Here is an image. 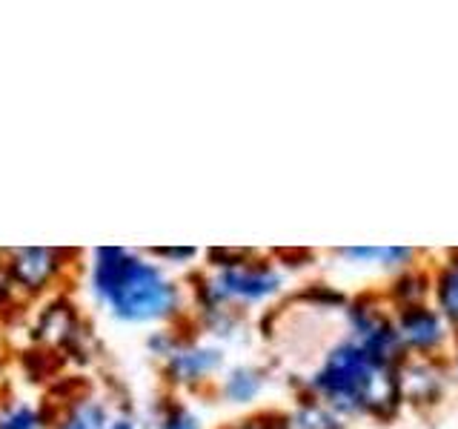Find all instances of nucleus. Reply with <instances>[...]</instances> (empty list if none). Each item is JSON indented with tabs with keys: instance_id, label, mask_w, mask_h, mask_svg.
<instances>
[{
	"instance_id": "nucleus-9",
	"label": "nucleus",
	"mask_w": 458,
	"mask_h": 429,
	"mask_svg": "<svg viewBox=\"0 0 458 429\" xmlns=\"http://www.w3.org/2000/svg\"><path fill=\"white\" fill-rule=\"evenodd\" d=\"M261 386H264V378L255 366H235L233 372H226L221 392L229 404H250V400H255L258 392H261Z\"/></svg>"
},
{
	"instance_id": "nucleus-6",
	"label": "nucleus",
	"mask_w": 458,
	"mask_h": 429,
	"mask_svg": "<svg viewBox=\"0 0 458 429\" xmlns=\"http://www.w3.org/2000/svg\"><path fill=\"white\" fill-rule=\"evenodd\" d=\"M372 364L376 361L361 347H341L329 355V361L315 378V386L338 400L341 407L358 409V392H361V383Z\"/></svg>"
},
{
	"instance_id": "nucleus-4",
	"label": "nucleus",
	"mask_w": 458,
	"mask_h": 429,
	"mask_svg": "<svg viewBox=\"0 0 458 429\" xmlns=\"http://www.w3.org/2000/svg\"><path fill=\"white\" fill-rule=\"evenodd\" d=\"M47 404L52 407V429H106L118 404L81 375L57 381Z\"/></svg>"
},
{
	"instance_id": "nucleus-7",
	"label": "nucleus",
	"mask_w": 458,
	"mask_h": 429,
	"mask_svg": "<svg viewBox=\"0 0 458 429\" xmlns=\"http://www.w3.org/2000/svg\"><path fill=\"white\" fill-rule=\"evenodd\" d=\"M224 366V352L218 347L198 341H181L169 358L161 361V375L169 386L192 390V386L209 381L215 372Z\"/></svg>"
},
{
	"instance_id": "nucleus-13",
	"label": "nucleus",
	"mask_w": 458,
	"mask_h": 429,
	"mask_svg": "<svg viewBox=\"0 0 458 429\" xmlns=\"http://www.w3.org/2000/svg\"><path fill=\"white\" fill-rule=\"evenodd\" d=\"M290 424H293V429H338L324 409H315V407H307L298 415H293Z\"/></svg>"
},
{
	"instance_id": "nucleus-8",
	"label": "nucleus",
	"mask_w": 458,
	"mask_h": 429,
	"mask_svg": "<svg viewBox=\"0 0 458 429\" xmlns=\"http://www.w3.org/2000/svg\"><path fill=\"white\" fill-rule=\"evenodd\" d=\"M0 429H52V407L47 400L0 398Z\"/></svg>"
},
{
	"instance_id": "nucleus-17",
	"label": "nucleus",
	"mask_w": 458,
	"mask_h": 429,
	"mask_svg": "<svg viewBox=\"0 0 458 429\" xmlns=\"http://www.w3.org/2000/svg\"><path fill=\"white\" fill-rule=\"evenodd\" d=\"M229 429H269V426H267V424H261V421H243V424L229 426Z\"/></svg>"
},
{
	"instance_id": "nucleus-12",
	"label": "nucleus",
	"mask_w": 458,
	"mask_h": 429,
	"mask_svg": "<svg viewBox=\"0 0 458 429\" xmlns=\"http://www.w3.org/2000/svg\"><path fill=\"white\" fill-rule=\"evenodd\" d=\"M183 338L175 332V329H155V332L147 338V349L152 352V358H157V361H164V358H169L172 355V349L178 347Z\"/></svg>"
},
{
	"instance_id": "nucleus-5",
	"label": "nucleus",
	"mask_w": 458,
	"mask_h": 429,
	"mask_svg": "<svg viewBox=\"0 0 458 429\" xmlns=\"http://www.w3.org/2000/svg\"><path fill=\"white\" fill-rule=\"evenodd\" d=\"M281 278L269 266L243 261L238 266L215 269L200 286V304L204 309H229L233 304H255L276 295Z\"/></svg>"
},
{
	"instance_id": "nucleus-18",
	"label": "nucleus",
	"mask_w": 458,
	"mask_h": 429,
	"mask_svg": "<svg viewBox=\"0 0 458 429\" xmlns=\"http://www.w3.org/2000/svg\"><path fill=\"white\" fill-rule=\"evenodd\" d=\"M6 366V349H4V335H0V369Z\"/></svg>"
},
{
	"instance_id": "nucleus-11",
	"label": "nucleus",
	"mask_w": 458,
	"mask_h": 429,
	"mask_svg": "<svg viewBox=\"0 0 458 429\" xmlns=\"http://www.w3.org/2000/svg\"><path fill=\"white\" fill-rule=\"evenodd\" d=\"M157 429H200V421L190 407L164 398V404L157 407Z\"/></svg>"
},
{
	"instance_id": "nucleus-14",
	"label": "nucleus",
	"mask_w": 458,
	"mask_h": 429,
	"mask_svg": "<svg viewBox=\"0 0 458 429\" xmlns=\"http://www.w3.org/2000/svg\"><path fill=\"white\" fill-rule=\"evenodd\" d=\"M147 255H152L157 264H178V266H183V264L195 261L198 249H192V247H166V249H147Z\"/></svg>"
},
{
	"instance_id": "nucleus-10",
	"label": "nucleus",
	"mask_w": 458,
	"mask_h": 429,
	"mask_svg": "<svg viewBox=\"0 0 458 429\" xmlns=\"http://www.w3.org/2000/svg\"><path fill=\"white\" fill-rule=\"evenodd\" d=\"M401 338L415 343V347H433L441 338V326L436 321V315H429L427 309H407L401 315Z\"/></svg>"
},
{
	"instance_id": "nucleus-15",
	"label": "nucleus",
	"mask_w": 458,
	"mask_h": 429,
	"mask_svg": "<svg viewBox=\"0 0 458 429\" xmlns=\"http://www.w3.org/2000/svg\"><path fill=\"white\" fill-rule=\"evenodd\" d=\"M21 307H26V304L21 300V295L14 292V286H12V281L6 275V269L0 266V312H4V309H6V315H9V309L21 312Z\"/></svg>"
},
{
	"instance_id": "nucleus-2",
	"label": "nucleus",
	"mask_w": 458,
	"mask_h": 429,
	"mask_svg": "<svg viewBox=\"0 0 458 429\" xmlns=\"http://www.w3.org/2000/svg\"><path fill=\"white\" fill-rule=\"evenodd\" d=\"M78 252L57 249V247H21L0 252V266L21 295L23 304H32L40 298H52L61 292L75 269Z\"/></svg>"
},
{
	"instance_id": "nucleus-16",
	"label": "nucleus",
	"mask_w": 458,
	"mask_h": 429,
	"mask_svg": "<svg viewBox=\"0 0 458 429\" xmlns=\"http://www.w3.org/2000/svg\"><path fill=\"white\" fill-rule=\"evenodd\" d=\"M106 429H138V418L126 407H118L112 418H109Z\"/></svg>"
},
{
	"instance_id": "nucleus-3",
	"label": "nucleus",
	"mask_w": 458,
	"mask_h": 429,
	"mask_svg": "<svg viewBox=\"0 0 458 429\" xmlns=\"http://www.w3.org/2000/svg\"><path fill=\"white\" fill-rule=\"evenodd\" d=\"M29 341L35 343V349L52 352L61 361L75 358L81 364L92 361L95 349L89 324L78 312V304H72L64 292L43 300V307L35 312L32 324H29Z\"/></svg>"
},
{
	"instance_id": "nucleus-1",
	"label": "nucleus",
	"mask_w": 458,
	"mask_h": 429,
	"mask_svg": "<svg viewBox=\"0 0 458 429\" xmlns=\"http://www.w3.org/2000/svg\"><path fill=\"white\" fill-rule=\"evenodd\" d=\"M89 292L114 321L147 326L181 315V286L152 255L129 247H98L89 261Z\"/></svg>"
}]
</instances>
